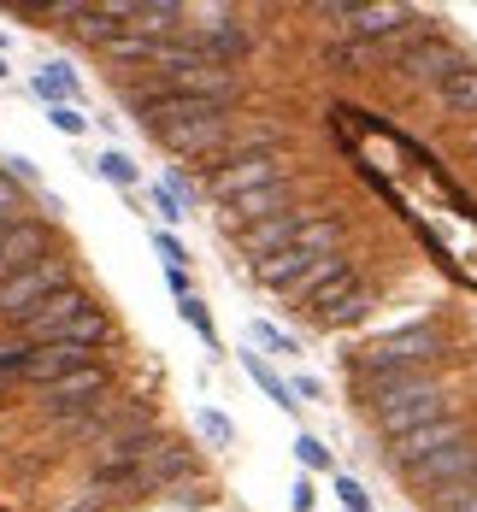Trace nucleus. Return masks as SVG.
<instances>
[{
  "label": "nucleus",
  "instance_id": "8",
  "mask_svg": "<svg viewBox=\"0 0 477 512\" xmlns=\"http://www.w3.org/2000/svg\"><path fill=\"white\" fill-rule=\"evenodd\" d=\"M318 218H324V212H307V206H295V212H277V218H265V224H242V230H236V248H242V254L260 265V259L283 254V248H295V242L313 230Z\"/></svg>",
  "mask_w": 477,
  "mask_h": 512
},
{
  "label": "nucleus",
  "instance_id": "10",
  "mask_svg": "<svg viewBox=\"0 0 477 512\" xmlns=\"http://www.w3.org/2000/svg\"><path fill=\"white\" fill-rule=\"evenodd\" d=\"M106 383H112V377H106V365L95 359V365H83V371H71V377H59V383H48V389H42V395H48V401H42V412L65 424L71 412L95 407V401L106 395Z\"/></svg>",
  "mask_w": 477,
  "mask_h": 512
},
{
  "label": "nucleus",
  "instance_id": "15",
  "mask_svg": "<svg viewBox=\"0 0 477 512\" xmlns=\"http://www.w3.org/2000/svg\"><path fill=\"white\" fill-rule=\"evenodd\" d=\"M277 212H295V177H289V183H271V189H254V195H242V201H230V224L242 230V224H265V218H277Z\"/></svg>",
  "mask_w": 477,
  "mask_h": 512
},
{
  "label": "nucleus",
  "instance_id": "12",
  "mask_svg": "<svg viewBox=\"0 0 477 512\" xmlns=\"http://www.w3.org/2000/svg\"><path fill=\"white\" fill-rule=\"evenodd\" d=\"M413 89H442L454 71H460V53H454V42H442V36H430V42H419V48L407 53L401 65H395Z\"/></svg>",
  "mask_w": 477,
  "mask_h": 512
},
{
  "label": "nucleus",
  "instance_id": "27",
  "mask_svg": "<svg viewBox=\"0 0 477 512\" xmlns=\"http://www.w3.org/2000/svg\"><path fill=\"white\" fill-rule=\"evenodd\" d=\"M436 512H477V483H454V489H436Z\"/></svg>",
  "mask_w": 477,
  "mask_h": 512
},
{
  "label": "nucleus",
  "instance_id": "34",
  "mask_svg": "<svg viewBox=\"0 0 477 512\" xmlns=\"http://www.w3.org/2000/svg\"><path fill=\"white\" fill-rule=\"evenodd\" d=\"M348 512H371V501H366V507H348Z\"/></svg>",
  "mask_w": 477,
  "mask_h": 512
},
{
  "label": "nucleus",
  "instance_id": "23",
  "mask_svg": "<svg viewBox=\"0 0 477 512\" xmlns=\"http://www.w3.org/2000/svg\"><path fill=\"white\" fill-rule=\"evenodd\" d=\"M30 218V201H24V189L12 183V177H0V230H12V224H24Z\"/></svg>",
  "mask_w": 477,
  "mask_h": 512
},
{
  "label": "nucleus",
  "instance_id": "3",
  "mask_svg": "<svg viewBox=\"0 0 477 512\" xmlns=\"http://www.w3.org/2000/svg\"><path fill=\"white\" fill-rule=\"evenodd\" d=\"M18 336H24V348H101L106 336H112V318H106L83 289H65V295H53L48 307L36 312L30 324H18Z\"/></svg>",
  "mask_w": 477,
  "mask_h": 512
},
{
  "label": "nucleus",
  "instance_id": "25",
  "mask_svg": "<svg viewBox=\"0 0 477 512\" xmlns=\"http://www.w3.org/2000/svg\"><path fill=\"white\" fill-rule=\"evenodd\" d=\"M195 424H201V436H207L212 448H230V442H236V424H230V418H224V412L201 407V412H195Z\"/></svg>",
  "mask_w": 477,
  "mask_h": 512
},
{
  "label": "nucleus",
  "instance_id": "13",
  "mask_svg": "<svg viewBox=\"0 0 477 512\" xmlns=\"http://www.w3.org/2000/svg\"><path fill=\"white\" fill-rule=\"evenodd\" d=\"M407 477H413L419 489H430V495H436V489H454V483H472V477H477L472 436H466V442H454V448H442L436 460H424L419 471H407Z\"/></svg>",
  "mask_w": 477,
  "mask_h": 512
},
{
  "label": "nucleus",
  "instance_id": "18",
  "mask_svg": "<svg viewBox=\"0 0 477 512\" xmlns=\"http://www.w3.org/2000/svg\"><path fill=\"white\" fill-rule=\"evenodd\" d=\"M366 312H371V289H366V283H354L342 301H330V307L318 312V324H330V330H354Z\"/></svg>",
  "mask_w": 477,
  "mask_h": 512
},
{
  "label": "nucleus",
  "instance_id": "21",
  "mask_svg": "<svg viewBox=\"0 0 477 512\" xmlns=\"http://www.w3.org/2000/svg\"><path fill=\"white\" fill-rule=\"evenodd\" d=\"M0 177H12L18 189H36V195L48 189V183H42V165H36V159H24V154H6V159H0Z\"/></svg>",
  "mask_w": 477,
  "mask_h": 512
},
{
  "label": "nucleus",
  "instance_id": "30",
  "mask_svg": "<svg viewBox=\"0 0 477 512\" xmlns=\"http://www.w3.org/2000/svg\"><path fill=\"white\" fill-rule=\"evenodd\" d=\"M48 124L59 136H83V130H89V118H83L77 106H48Z\"/></svg>",
  "mask_w": 477,
  "mask_h": 512
},
{
  "label": "nucleus",
  "instance_id": "31",
  "mask_svg": "<svg viewBox=\"0 0 477 512\" xmlns=\"http://www.w3.org/2000/svg\"><path fill=\"white\" fill-rule=\"evenodd\" d=\"M148 195H154V212H159V218H165V224H183V218H189V212H183V201H177V195H171L165 183H154Z\"/></svg>",
  "mask_w": 477,
  "mask_h": 512
},
{
  "label": "nucleus",
  "instance_id": "11",
  "mask_svg": "<svg viewBox=\"0 0 477 512\" xmlns=\"http://www.w3.org/2000/svg\"><path fill=\"white\" fill-rule=\"evenodd\" d=\"M53 259V224L48 218H24V224H12V230H0V271L12 277V271H30V265H42Z\"/></svg>",
  "mask_w": 477,
  "mask_h": 512
},
{
  "label": "nucleus",
  "instance_id": "17",
  "mask_svg": "<svg viewBox=\"0 0 477 512\" xmlns=\"http://www.w3.org/2000/svg\"><path fill=\"white\" fill-rule=\"evenodd\" d=\"M436 95H442V106H448L454 118H477V65H460Z\"/></svg>",
  "mask_w": 477,
  "mask_h": 512
},
{
  "label": "nucleus",
  "instance_id": "26",
  "mask_svg": "<svg viewBox=\"0 0 477 512\" xmlns=\"http://www.w3.org/2000/svg\"><path fill=\"white\" fill-rule=\"evenodd\" d=\"M177 312H183V324L207 342V348H218V330H212V318H207V307H201V295H189V301H177Z\"/></svg>",
  "mask_w": 477,
  "mask_h": 512
},
{
  "label": "nucleus",
  "instance_id": "16",
  "mask_svg": "<svg viewBox=\"0 0 477 512\" xmlns=\"http://www.w3.org/2000/svg\"><path fill=\"white\" fill-rule=\"evenodd\" d=\"M242 371H248V377H254V383L265 389V401H277L283 412H301V401L289 395V377H277V371H271V365H265L254 348H242Z\"/></svg>",
  "mask_w": 477,
  "mask_h": 512
},
{
  "label": "nucleus",
  "instance_id": "9",
  "mask_svg": "<svg viewBox=\"0 0 477 512\" xmlns=\"http://www.w3.org/2000/svg\"><path fill=\"white\" fill-rule=\"evenodd\" d=\"M454 442H466V424H460V418H436V424H419V430L395 436V442H389V460L401 465V471H419L424 460H436V454L454 448Z\"/></svg>",
  "mask_w": 477,
  "mask_h": 512
},
{
  "label": "nucleus",
  "instance_id": "29",
  "mask_svg": "<svg viewBox=\"0 0 477 512\" xmlns=\"http://www.w3.org/2000/svg\"><path fill=\"white\" fill-rule=\"evenodd\" d=\"M295 460L307 465V471H330V448L318 436H295Z\"/></svg>",
  "mask_w": 477,
  "mask_h": 512
},
{
  "label": "nucleus",
  "instance_id": "1",
  "mask_svg": "<svg viewBox=\"0 0 477 512\" xmlns=\"http://www.w3.org/2000/svg\"><path fill=\"white\" fill-rule=\"evenodd\" d=\"M442 354H448L442 324L419 318V324H401V330L377 336L366 348H354V354H348V377H354V383H401V377H424Z\"/></svg>",
  "mask_w": 477,
  "mask_h": 512
},
{
  "label": "nucleus",
  "instance_id": "5",
  "mask_svg": "<svg viewBox=\"0 0 477 512\" xmlns=\"http://www.w3.org/2000/svg\"><path fill=\"white\" fill-rule=\"evenodd\" d=\"M342 236H348V230H342V218H336V212H324V218H318V224L301 236V242H295V248L260 259V265H254V277H260L265 289H289V283H295V277H301L318 254H342Z\"/></svg>",
  "mask_w": 477,
  "mask_h": 512
},
{
  "label": "nucleus",
  "instance_id": "4",
  "mask_svg": "<svg viewBox=\"0 0 477 512\" xmlns=\"http://www.w3.org/2000/svg\"><path fill=\"white\" fill-rule=\"evenodd\" d=\"M65 289H71V259H59V254L30 265V271H12V277H0V318L6 324H30Z\"/></svg>",
  "mask_w": 477,
  "mask_h": 512
},
{
  "label": "nucleus",
  "instance_id": "20",
  "mask_svg": "<svg viewBox=\"0 0 477 512\" xmlns=\"http://www.w3.org/2000/svg\"><path fill=\"white\" fill-rule=\"evenodd\" d=\"M95 171H101L106 183H118V189H136V159L118 154V148H106V154L95 159Z\"/></svg>",
  "mask_w": 477,
  "mask_h": 512
},
{
  "label": "nucleus",
  "instance_id": "19",
  "mask_svg": "<svg viewBox=\"0 0 477 512\" xmlns=\"http://www.w3.org/2000/svg\"><path fill=\"white\" fill-rule=\"evenodd\" d=\"M36 95H42L48 106H77V95H83V89H77L71 65H42V71H36Z\"/></svg>",
  "mask_w": 477,
  "mask_h": 512
},
{
  "label": "nucleus",
  "instance_id": "24",
  "mask_svg": "<svg viewBox=\"0 0 477 512\" xmlns=\"http://www.w3.org/2000/svg\"><path fill=\"white\" fill-rule=\"evenodd\" d=\"M248 336H254V342H265L271 354H283V359H295V354H301V348H295V336H289V330H277L271 318H254V324H248Z\"/></svg>",
  "mask_w": 477,
  "mask_h": 512
},
{
  "label": "nucleus",
  "instance_id": "28",
  "mask_svg": "<svg viewBox=\"0 0 477 512\" xmlns=\"http://www.w3.org/2000/svg\"><path fill=\"white\" fill-rule=\"evenodd\" d=\"M154 248H159V259H165V271H189V248H183L171 230H154Z\"/></svg>",
  "mask_w": 477,
  "mask_h": 512
},
{
  "label": "nucleus",
  "instance_id": "7",
  "mask_svg": "<svg viewBox=\"0 0 477 512\" xmlns=\"http://www.w3.org/2000/svg\"><path fill=\"white\" fill-rule=\"evenodd\" d=\"M348 289H354V259H348V254H318L313 265L283 289V295H289V301H301L307 312H324L330 301H342Z\"/></svg>",
  "mask_w": 477,
  "mask_h": 512
},
{
  "label": "nucleus",
  "instance_id": "33",
  "mask_svg": "<svg viewBox=\"0 0 477 512\" xmlns=\"http://www.w3.org/2000/svg\"><path fill=\"white\" fill-rule=\"evenodd\" d=\"M336 495H342V507H366V489L354 477H336Z\"/></svg>",
  "mask_w": 477,
  "mask_h": 512
},
{
  "label": "nucleus",
  "instance_id": "35",
  "mask_svg": "<svg viewBox=\"0 0 477 512\" xmlns=\"http://www.w3.org/2000/svg\"><path fill=\"white\" fill-rule=\"evenodd\" d=\"M0 77H12V71H6V59H0Z\"/></svg>",
  "mask_w": 477,
  "mask_h": 512
},
{
  "label": "nucleus",
  "instance_id": "6",
  "mask_svg": "<svg viewBox=\"0 0 477 512\" xmlns=\"http://www.w3.org/2000/svg\"><path fill=\"white\" fill-rule=\"evenodd\" d=\"M271 183H289L283 154H242V159H224V165L207 171V195L224 201V206L242 201V195H254V189H271Z\"/></svg>",
  "mask_w": 477,
  "mask_h": 512
},
{
  "label": "nucleus",
  "instance_id": "14",
  "mask_svg": "<svg viewBox=\"0 0 477 512\" xmlns=\"http://www.w3.org/2000/svg\"><path fill=\"white\" fill-rule=\"evenodd\" d=\"M95 359L101 354H89V348H59V342H53V348H24V371H18V377L48 389V383L71 377V371H83V365H95Z\"/></svg>",
  "mask_w": 477,
  "mask_h": 512
},
{
  "label": "nucleus",
  "instance_id": "22",
  "mask_svg": "<svg viewBox=\"0 0 477 512\" xmlns=\"http://www.w3.org/2000/svg\"><path fill=\"white\" fill-rule=\"evenodd\" d=\"M371 59H377V48H366V42H348V36L330 42V65H336V71H366Z\"/></svg>",
  "mask_w": 477,
  "mask_h": 512
},
{
  "label": "nucleus",
  "instance_id": "32",
  "mask_svg": "<svg viewBox=\"0 0 477 512\" xmlns=\"http://www.w3.org/2000/svg\"><path fill=\"white\" fill-rule=\"evenodd\" d=\"M313 501H318V495H313V477H301V483L289 489V507H295V512H313Z\"/></svg>",
  "mask_w": 477,
  "mask_h": 512
},
{
  "label": "nucleus",
  "instance_id": "2",
  "mask_svg": "<svg viewBox=\"0 0 477 512\" xmlns=\"http://www.w3.org/2000/svg\"><path fill=\"white\" fill-rule=\"evenodd\" d=\"M354 401L371 412V424H377L383 442H395V436H407L419 424L448 418V389L430 371L424 377H401V383H354Z\"/></svg>",
  "mask_w": 477,
  "mask_h": 512
}]
</instances>
